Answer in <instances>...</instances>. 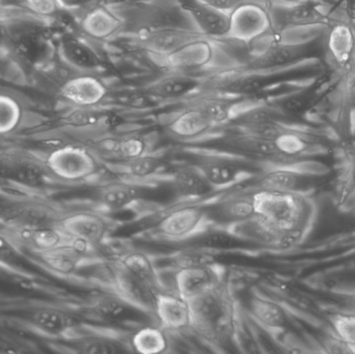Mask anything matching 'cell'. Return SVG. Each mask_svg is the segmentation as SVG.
Listing matches in <instances>:
<instances>
[{
	"label": "cell",
	"mask_w": 355,
	"mask_h": 354,
	"mask_svg": "<svg viewBox=\"0 0 355 354\" xmlns=\"http://www.w3.org/2000/svg\"><path fill=\"white\" fill-rule=\"evenodd\" d=\"M252 197L257 215L279 237V247L291 245L304 235L310 222L312 207L300 191L258 189Z\"/></svg>",
	"instance_id": "cell-1"
},
{
	"label": "cell",
	"mask_w": 355,
	"mask_h": 354,
	"mask_svg": "<svg viewBox=\"0 0 355 354\" xmlns=\"http://www.w3.org/2000/svg\"><path fill=\"white\" fill-rule=\"evenodd\" d=\"M191 328L210 342L225 343L237 330V307L229 287L219 281L188 301Z\"/></svg>",
	"instance_id": "cell-2"
},
{
	"label": "cell",
	"mask_w": 355,
	"mask_h": 354,
	"mask_svg": "<svg viewBox=\"0 0 355 354\" xmlns=\"http://www.w3.org/2000/svg\"><path fill=\"white\" fill-rule=\"evenodd\" d=\"M4 24L8 33L6 51L23 66L31 69L47 66L56 52L52 41L49 22L27 16L6 17Z\"/></svg>",
	"instance_id": "cell-3"
},
{
	"label": "cell",
	"mask_w": 355,
	"mask_h": 354,
	"mask_svg": "<svg viewBox=\"0 0 355 354\" xmlns=\"http://www.w3.org/2000/svg\"><path fill=\"white\" fill-rule=\"evenodd\" d=\"M325 44L319 39L310 41H285L279 39L277 33L262 50L250 58L252 70L269 71L287 68L289 66L314 60L324 52Z\"/></svg>",
	"instance_id": "cell-4"
},
{
	"label": "cell",
	"mask_w": 355,
	"mask_h": 354,
	"mask_svg": "<svg viewBox=\"0 0 355 354\" xmlns=\"http://www.w3.org/2000/svg\"><path fill=\"white\" fill-rule=\"evenodd\" d=\"M46 164L56 178L78 182L99 172L100 158L93 150L83 145H64L49 154Z\"/></svg>",
	"instance_id": "cell-5"
},
{
	"label": "cell",
	"mask_w": 355,
	"mask_h": 354,
	"mask_svg": "<svg viewBox=\"0 0 355 354\" xmlns=\"http://www.w3.org/2000/svg\"><path fill=\"white\" fill-rule=\"evenodd\" d=\"M272 30L269 6L261 0H246L230 12V28L225 39L246 46Z\"/></svg>",
	"instance_id": "cell-6"
},
{
	"label": "cell",
	"mask_w": 355,
	"mask_h": 354,
	"mask_svg": "<svg viewBox=\"0 0 355 354\" xmlns=\"http://www.w3.org/2000/svg\"><path fill=\"white\" fill-rule=\"evenodd\" d=\"M211 218L205 208L185 205L166 213L158 222V235L168 241H183L196 238L209 229Z\"/></svg>",
	"instance_id": "cell-7"
},
{
	"label": "cell",
	"mask_w": 355,
	"mask_h": 354,
	"mask_svg": "<svg viewBox=\"0 0 355 354\" xmlns=\"http://www.w3.org/2000/svg\"><path fill=\"white\" fill-rule=\"evenodd\" d=\"M110 281L114 294L127 306L154 314L159 292L129 272L119 261L110 266Z\"/></svg>",
	"instance_id": "cell-8"
},
{
	"label": "cell",
	"mask_w": 355,
	"mask_h": 354,
	"mask_svg": "<svg viewBox=\"0 0 355 354\" xmlns=\"http://www.w3.org/2000/svg\"><path fill=\"white\" fill-rule=\"evenodd\" d=\"M56 53L68 68L77 73H96L105 67L97 48L83 35L64 33L55 43Z\"/></svg>",
	"instance_id": "cell-9"
},
{
	"label": "cell",
	"mask_w": 355,
	"mask_h": 354,
	"mask_svg": "<svg viewBox=\"0 0 355 354\" xmlns=\"http://www.w3.org/2000/svg\"><path fill=\"white\" fill-rule=\"evenodd\" d=\"M58 227L72 240L95 249L105 240L110 231L108 218L100 212L89 210L68 214L58 222Z\"/></svg>",
	"instance_id": "cell-10"
},
{
	"label": "cell",
	"mask_w": 355,
	"mask_h": 354,
	"mask_svg": "<svg viewBox=\"0 0 355 354\" xmlns=\"http://www.w3.org/2000/svg\"><path fill=\"white\" fill-rule=\"evenodd\" d=\"M58 94L72 107H98L107 97L108 89L94 73H78L60 85Z\"/></svg>",
	"instance_id": "cell-11"
},
{
	"label": "cell",
	"mask_w": 355,
	"mask_h": 354,
	"mask_svg": "<svg viewBox=\"0 0 355 354\" xmlns=\"http://www.w3.org/2000/svg\"><path fill=\"white\" fill-rule=\"evenodd\" d=\"M202 37L194 27L164 25L149 29L141 37L144 49L154 57L164 60L180 48L198 37Z\"/></svg>",
	"instance_id": "cell-12"
},
{
	"label": "cell",
	"mask_w": 355,
	"mask_h": 354,
	"mask_svg": "<svg viewBox=\"0 0 355 354\" xmlns=\"http://www.w3.org/2000/svg\"><path fill=\"white\" fill-rule=\"evenodd\" d=\"M215 41L202 35L166 56L162 62L170 70L193 74L214 64L217 53Z\"/></svg>",
	"instance_id": "cell-13"
},
{
	"label": "cell",
	"mask_w": 355,
	"mask_h": 354,
	"mask_svg": "<svg viewBox=\"0 0 355 354\" xmlns=\"http://www.w3.org/2000/svg\"><path fill=\"white\" fill-rule=\"evenodd\" d=\"M271 19L273 30L277 33L324 24V12L321 10L320 1H306L300 3L279 6L271 4Z\"/></svg>",
	"instance_id": "cell-14"
},
{
	"label": "cell",
	"mask_w": 355,
	"mask_h": 354,
	"mask_svg": "<svg viewBox=\"0 0 355 354\" xmlns=\"http://www.w3.org/2000/svg\"><path fill=\"white\" fill-rule=\"evenodd\" d=\"M124 20L114 8L98 1L79 15L78 28L91 41H107L120 33Z\"/></svg>",
	"instance_id": "cell-15"
},
{
	"label": "cell",
	"mask_w": 355,
	"mask_h": 354,
	"mask_svg": "<svg viewBox=\"0 0 355 354\" xmlns=\"http://www.w3.org/2000/svg\"><path fill=\"white\" fill-rule=\"evenodd\" d=\"M180 8L186 12L194 28L204 37L223 39L230 28V14L216 10L200 0H178Z\"/></svg>",
	"instance_id": "cell-16"
},
{
	"label": "cell",
	"mask_w": 355,
	"mask_h": 354,
	"mask_svg": "<svg viewBox=\"0 0 355 354\" xmlns=\"http://www.w3.org/2000/svg\"><path fill=\"white\" fill-rule=\"evenodd\" d=\"M213 191L231 188L252 177V172L220 158H208L196 166Z\"/></svg>",
	"instance_id": "cell-17"
},
{
	"label": "cell",
	"mask_w": 355,
	"mask_h": 354,
	"mask_svg": "<svg viewBox=\"0 0 355 354\" xmlns=\"http://www.w3.org/2000/svg\"><path fill=\"white\" fill-rule=\"evenodd\" d=\"M200 87V80L191 73L170 70V73L150 83L146 93L162 100L181 99L192 95Z\"/></svg>",
	"instance_id": "cell-18"
},
{
	"label": "cell",
	"mask_w": 355,
	"mask_h": 354,
	"mask_svg": "<svg viewBox=\"0 0 355 354\" xmlns=\"http://www.w3.org/2000/svg\"><path fill=\"white\" fill-rule=\"evenodd\" d=\"M213 265L179 268L175 278L178 294L189 301L217 284L220 278Z\"/></svg>",
	"instance_id": "cell-19"
},
{
	"label": "cell",
	"mask_w": 355,
	"mask_h": 354,
	"mask_svg": "<svg viewBox=\"0 0 355 354\" xmlns=\"http://www.w3.org/2000/svg\"><path fill=\"white\" fill-rule=\"evenodd\" d=\"M154 314L164 330L178 332L191 328L189 303L178 293L174 295L160 292L156 299Z\"/></svg>",
	"instance_id": "cell-20"
},
{
	"label": "cell",
	"mask_w": 355,
	"mask_h": 354,
	"mask_svg": "<svg viewBox=\"0 0 355 354\" xmlns=\"http://www.w3.org/2000/svg\"><path fill=\"white\" fill-rule=\"evenodd\" d=\"M327 82L324 77H319L308 87L277 98L269 104L286 118L302 116L318 103L322 96L323 85H327Z\"/></svg>",
	"instance_id": "cell-21"
},
{
	"label": "cell",
	"mask_w": 355,
	"mask_h": 354,
	"mask_svg": "<svg viewBox=\"0 0 355 354\" xmlns=\"http://www.w3.org/2000/svg\"><path fill=\"white\" fill-rule=\"evenodd\" d=\"M141 197L139 186L135 181L124 178L102 185L98 191V200L104 209L110 211L126 209Z\"/></svg>",
	"instance_id": "cell-22"
},
{
	"label": "cell",
	"mask_w": 355,
	"mask_h": 354,
	"mask_svg": "<svg viewBox=\"0 0 355 354\" xmlns=\"http://www.w3.org/2000/svg\"><path fill=\"white\" fill-rule=\"evenodd\" d=\"M213 127L214 125L198 108L190 105L171 120L168 130L178 139L190 141L206 134Z\"/></svg>",
	"instance_id": "cell-23"
},
{
	"label": "cell",
	"mask_w": 355,
	"mask_h": 354,
	"mask_svg": "<svg viewBox=\"0 0 355 354\" xmlns=\"http://www.w3.org/2000/svg\"><path fill=\"white\" fill-rule=\"evenodd\" d=\"M325 47L338 67H349L355 55V33L352 27L347 23L334 25L327 35Z\"/></svg>",
	"instance_id": "cell-24"
},
{
	"label": "cell",
	"mask_w": 355,
	"mask_h": 354,
	"mask_svg": "<svg viewBox=\"0 0 355 354\" xmlns=\"http://www.w3.org/2000/svg\"><path fill=\"white\" fill-rule=\"evenodd\" d=\"M239 242L279 247V237L267 226L266 222L254 214L248 220L234 222L225 227Z\"/></svg>",
	"instance_id": "cell-25"
},
{
	"label": "cell",
	"mask_w": 355,
	"mask_h": 354,
	"mask_svg": "<svg viewBox=\"0 0 355 354\" xmlns=\"http://www.w3.org/2000/svg\"><path fill=\"white\" fill-rule=\"evenodd\" d=\"M209 213V212H208ZM256 214L252 195H235L225 197L214 207V215L217 220L225 222V226L234 222L248 220Z\"/></svg>",
	"instance_id": "cell-26"
},
{
	"label": "cell",
	"mask_w": 355,
	"mask_h": 354,
	"mask_svg": "<svg viewBox=\"0 0 355 354\" xmlns=\"http://www.w3.org/2000/svg\"><path fill=\"white\" fill-rule=\"evenodd\" d=\"M172 183L178 195L186 199L205 197L213 191L208 181L196 166L178 168L173 174Z\"/></svg>",
	"instance_id": "cell-27"
},
{
	"label": "cell",
	"mask_w": 355,
	"mask_h": 354,
	"mask_svg": "<svg viewBox=\"0 0 355 354\" xmlns=\"http://www.w3.org/2000/svg\"><path fill=\"white\" fill-rule=\"evenodd\" d=\"M119 262L129 272L160 293L162 288V280L157 268L149 255L139 251H128L120 258Z\"/></svg>",
	"instance_id": "cell-28"
},
{
	"label": "cell",
	"mask_w": 355,
	"mask_h": 354,
	"mask_svg": "<svg viewBox=\"0 0 355 354\" xmlns=\"http://www.w3.org/2000/svg\"><path fill=\"white\" fill-rule=\"evenodd\" d=\"M248 309L252 318L269 330H282L287 321L283 308L265 297H252L248 303Z\"/></svg>",
	"instance_id": "cell-29"
},
{
	"label": "cell",
	"mask_w": 355,
	"mask_h": 354,
	"mask_svg": "<svg viewBox=\"0 0 355 354\" xmlns=\"http://www.w3.org/2000/svg\"><path fill=\"white\" fill-rule=\"evenodd\" d=\"M131 347L139 353H166L170 347V339L162 326H144L131 337Z\"/></svg>",
	"instance_id": "cell-30"
},
{
	"label": "cell",
	"mask_w": 355,
	"mask_h": 354,
	"mask_svg": "<svg viewBox=\"0 0 355 354\" xmlns=\"http://www.w3.org/2000/svg\"><path fill=\"white\" fill-rule=\"evenodd\" d=\"M121 163H122L121 170L124 175V178L135 182L155 178L166 170L164 162L156 156L150 155L149 153L135 159L121 161Z\"/></svg>",
	"instance_id": "cell-31"
},
{
	"label": "cell",
	"mask_w": 355,
	"mask_h": 354,
	"mask_svg": "<svg viewBox=\"0 0 355 354\" xmlns=\"http://www.w3.org/2000/svg\"><path fill=\"white\" fill-rule=\"evenodd\" d=\"M302 178L300 172L288 168L269 170L261 177L259 189L271 191H300Z\"/></svg>",
	"instance_id": "cell-32"
},
{
	"label": "cell",
	"mask_w": 355,
	"mask_h": 354,
	"mask_svg": "<svg viewBox=\"0 0 355 354\" xmlns=\"http://www.w3.org/2000/svg\"><path fill=\"white\" fill-rule=\"evenodd\" d=\"M190 105L198 108L214 126L230 122L235 112V105L233 102L223 97L208 96V97L198 98L191 102Z\"/></svg>",
	"instance_id": "cell-33"
},
{
	"label": "cell",
	"mask_w": 355,
	"mask_h": 354,
	"mask_svg": "<svg viewBox=\"0 0 355 354\" xmlns=\"http://www.w3.org/2000/svg\"><path fill=\"white\" fill-rule=\"evenodd\" d=\"M33 322L43 332L62 335L72 330L75 320L66 312L58 309H41L35 312Z\"/></svg>",
	"instance_id": "cell-34"
},
{
	"label": "cell",
	"mask_w": 355,
	"mask_h": 354,
	"mask_svg": "<svg viewBox=\"0 0 355 354\" xmlns=\"http://www.w3.org/2000/svg\"><path fill=\"white\" fill-rule=\"evenodd\" d=\"M268 75L262 71L252 70V72L236 75L223 82V89L234 95H254L262 91L269 83Z\"/></svg>",
	"instance_id": "cell-35"
},
{
	"label": "cell",
	"mask_w": 355,
	"mask_h": 354,
	"mask_svg": "<svg viewBox=\"0 0 355 354\" xmlns=\"http://www.w3.org/2000/svg\"><path fill=\"white\" fill-rule=\"evenodd\" d=\"M23 108L12 94L0 89V135L14 132L22 121Z\"/></svg>",
	"instance_id": "cell-36"
},
{
	"label": "cell",
	"mask_w": 355,
	"mask_h": 354,
	"mask_svg": "<svg viewBox=\"0 0 355 354\" xmlns=\"http://www.w3.org/2000/svg\"><path fill=\"white\" fill-rule=\"evenodd\" d=\"M91 308L94 314L99 317L116 319L124 315L127 305L120 297L112 293V294H101L94 297L93 301H91Z\"/></svg>",
	"instance_id": "cell-37"
},
{
	"label": "cell",
	"mask_w": 355,
	"mask_h": 354,
	"mask_svg": "<svg viewBox=\"0 0 355 354\" xmlns=\"http://www.w3.org/2000/svg\"><path fill=\"white\" fill-rule=\"evenodd\" d=\"M148 150L149 147L147 141L141 135L129 134L118 139V160L120 161H126L146 155Z\"/></svg>",
	"instance_id": "cell-38"
},
{
	"label": "cell",
	"mask_w": 355,
	"mask_h": 354,
	"mask_svg": "<svg viewBox=\"0 0 355 354\" xmlns=\"http://www.w3.org/2000/svg\"><path fill=\"white\" fill-rule=\"evenodd\" d=\"M336 336L355 353V312H341L331 320Z\"/></svg>",
	"instance_id": "cell-39"
},
{
	"label": "cell",
	"mask_w": 355,
	"mask_h": 354,
	"mask_svg": "<svg viewBox=\"0 0 355 354\" xmlns=\"http://www.w3.org/2000/svg\"><path fill=\"white\" fill-rule=\"evenodd\" d=\"M22 4L27 14L47 22L64 12L60 8L58 0H22Z\"/></svg>",
	"instance_id": "cell-40"
},
{
	"label": "cell",
	"mask_w": 355,
	"mask_h": 354,
	"mask_svg": "<svg viewBox=\"0 0 355 354\" xmlns=\"http://www.w3.org/2000/svg\"><path fill=\"white\" fill-rule=\"evenodd\" d=\"M175 263L179 268L190 267V266L209 265L213 263V257L202 249H188L177 254Z\"/></svg>",
	"instance_id": "cell-41"
},
{
	"label": "cell",
	"mask_w": 355,
	"mask_h": 354,
	"mask_svg": "<svg viewBox=\"0 0 355 354\" xmlns=\"http://www.w3.org/2000/svg\"><path fill=\"white\" fill-rule=\"evenodd\" d=\"M78 346L80 347L81 351L85 353H114L121 351L114 341L97 337L85 339Z\"/></svg>",
	"instance_id": "cell-42"
},
{
	"label": "cell",
	"mask_w": 355,
	"mask_h": 354,
	"mask_svg": "<svg viewBox=\"0 0 355 354\" xmlns=\"http://www.w3.org/2000/svg\"><path fill=\"white\" fill-rule=\"evenodd\" d=\"M98 1L99 0H58L62 12L71 15H80Z\"/></svg>",
	"instance_id": "cell-43"
},
{
	"label": "cell",
	"mask_w": 355,
	"mask_h": 354,
	"mask_svg": "<svg viewBox=\"0 0 355 354\" xmlns=\"http://www.w3.org/2000/svg\"><path fill=\"white\" fill-rule=\"evenodd\" d=\"M344 102L350 114L355 112V69L350 70L344 81Z\"/></svg>",
	"instance_id": "cell-44"
},
{
	"label": "cell",
	"mask_w": 355,
	"mask_h": 354,
	"mask_svg": "<svg viewBox=\"0 0 355 354\" xmlns=\"http://www.w3.org/2000/svg\"><path fill=\"white\" fill-rule=\"evenodd\" d=\"M346 159H347V176L348 186L355 191V143L354 141L348 143L346 148Z\"/></svg>",
	"instance_id": "cell-45"
},
{
	"label": "cell",
	"mask_w": 355,
	"mask_h": 354,
	"mask_svg": "<svg viewBox=\"0 0 355 354\" xmlns=\"http://www.w3.org/2000/svg\"><path fill=\"white\" fill-rule=\"evenodd\" d=\"M200 1L205 2L216 10H223V12L230 14L246 0H200Z\"/></svg>",
	"instance_id": "cell-46"
},
{
	"label": "cell",
	"mask_w": 355,
	"mask_h": 354,
	"mask_svg": "<svg viewBox=\"0 0 355 354\" xmlns=\"http://www.w3.org/2000/svg\"><path fill=\"white\" fill-rule=\"evenodd\" d=\"M8 47V33L4 21H0V51H4Z\"/></svg>",
	"instance_id": "cell-47"
},
{
	"label": "cell",
	"mask_w": 355,
	"mask_h": 354,
	"mask_svg": "<svg viewBox=\"0 0 355 354\" xmlns=\"http://www.w3.org/2000/svg\"><path fill=\"white\" fill-rule=\"evenodd\" d=\"M271 4H279V6H288V4L300 3V2L306 1H320L323 2L324 0H269Z\"/></svg>",
	"instance_id": "cell-48"
},
{
	"label": "cell",
	"mask_w": 355,
	"mask_h": 354,
	"mask_svg": "<svg viewBox=\"0 0 355 354\" xmlns=\"http://www.w3.org/2000/svg\"><path fill=\"white\" fill-rule=\"evenodd\" d=\"M352 116V127H350V132H352V139L355 143V112L350 114Z\"/></svg>",
	"instance_id": "cell-49"
},
{
	"label": "cell",
	"mask_w": 355,
	"mask_h": 354,
	"mask_svg": "<svg viewBox=\"0 0 355 354\" xmlns=\"http://www.w3.org/2000/svg\"><path fill=\"white\" fill-rule=\"evenodd\" d=\"M6 19V10H4L3 6H2L1 3H0V21H4Z\"/></svg>",
	"instance_id": "cell-50"
},
{
	"label": "cell",
	"mask_w": 355,
	"mask_h": 354,
	"mask_svg": "<svg viewBox=\"0 0 355 354\" xmlns=\"http://www.w3.org/2000/svg\"><path fill=\"white\" fill-rule=\"evenodd\" d=\"M0 89H2L1 85H0Z\"/></svg>",
	"instance_id": "cell-51"
},
{
	"label": "cell",
	"mask_w": 355,
	"mask_h": 354,
	"mask_svg": "<svg viewBox=\"0 0 355 354\" xmlns=\"http://www.w3.org/2000/svg\"><path fill=\"white\" fill-rule=\"evenodd\" d=\"M99 1H100V0H99ZM104 1H106V0H104Z\"/></svg>",
	"instance_id": "cell-52"
}]
</instances>
